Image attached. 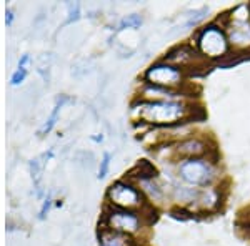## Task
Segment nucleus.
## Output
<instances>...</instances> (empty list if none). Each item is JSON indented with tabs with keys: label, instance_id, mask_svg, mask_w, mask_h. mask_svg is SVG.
Returning a JSON list of instances; mask_svg holds the SVG:
<instances>
[{
	"label": "nucleus",
	"instance_id": "2",
	"mask_svg": "<svg viewBox=\"0 0 250 246\" xmlns=\"http://www.w3.org/2000/svg\"><path fill=\"white\" fill-rule=\"evenodd\" d=\"M180 176L190 185H205L212 180L213 171L204 160H187L179 168Z\"/></svg>",
	"mask_w": 250,
	"mask_h": 246
},
{
	"label": "nucleus",
	"instance_id": "9",
	"mask_svg": "<svg viewBox=\"0 0 250 246\" xmlns=\"http://www.w3.org/2000/svg\"><path fill=\"white\" fill-rule=\"evenodd\" d=\"M29 62V57H23L22 58V63H20L19 65V70L15 72V75L12 76V83H14V85H17V83H20L23 80V76H25V63Z\"/></svg>",
	"mask_w": 250,
	"mask_h": 246
},
{
	"label": "nucleus",
	"instance_id": "5",
	"mask_svg": "<svg viewBox=\"0 0 250 246\" xmlns=\"http://www.w3.org/2000/svg\"><path fill=\"white\" fill-rule=\"evenodd\" d=\"M147 80L152 82L154 85H173L180 80V72L175 70L173 67L168 65H155L148 68L147 72Z\"/></svg>",
	"mask_w": 250,
	"mask_h": 246
},
{
	"label": "nucleus",
	"instance_id": "6",
	"mask_svg": "<svg viewBox=\"0 0 250 246\" xmlns=\"http://www.w3.org/2000/svg\"><path fill=\"white\" fill-rule=\"evenodd\" d=\"M108 227L115 231H124V233H134L139 229V218L134 213L127 211H114L110 215H107Z\"/></svg>",
	"mask_w": 250,
	"mask_h": 246
},
{
	"label": "nucleus",
	"instance_id": "8",
	"mask_svg": "<svg viewBox=\"0 0 250 246\" xmlns=\"http://www.w3.org/2000/svg\"><path fill=\"white\" fill-rule=\"evenodd\" d=\"M180 150L185 151V153H190V155H192V153H200V151H202L204 150V145L195 140V142L184 143L182 147H180Z\"/></svg>",
	"mask_w": 250,
	"mask_h": 246
},
{
	"label": "nucleus",
	"instance_id": "10",
	"mask_svg": "<svg viewBox=\"0 0 250 246\" xmlns=\"http://www.w3.org/2000/svg\"><path fill=\"white\" fill-rule=\"evenodd\" d=\"M102 246H122V238H120V236L104 238Z\"/></svg>",
	"mask_w": 250,
	"mask_h": 246
},
{
	"label": "nucleus",
	"instance_id": "3",
	"mask_svg": "<svg viewBox=\"0 0 250 246\" xmlns=\"http://www.w3.org/2000/svg\"><path fill=\"white\" fill-rule=\"evenodd\" d=\"M199 45L205 55L219 57L227 48V42H225V37L220 30H217L215 27H208L207 30H204L202 37L199 40Z\"/></svg>",
	"mask_w": 250,
	"mask_h": 246
},
{
	"label": "nucleus",
	"instance_id": "7",
	"mask_svg": "<svg viewBox=\"0 0 250 246\" xmlns=\"http://www.w3.org/2000/svg\"><path fill=\"white\" fill-rule=\"evenodd\" d=\"M230 37L235 43H249L250 42V27L247 22H237L235 27H232Z\"/></svg>",
	"mask_w": 250,
	"mask_h": 246
},
{
	"label": "nucleus",
	"instance_id": "11",
	"mask_svg": "<svg viewBox=\"0 0 250 246\" xmlns=\"http://www.w3.org/2000/svg\"><path fill=\"white\" fill-rule=\"evenodd\" d=\"M108 160H110V155H107L104 156V163H102V170H100V178H102V176H105V173H107V168H108Z\"/></svg>",
	"mask_w": 250,
	"mask_h": 246
},
{
	"label": "nucleus",
	"instance_id": "1",
	"mask_svg": "<svg viewBox=\"0 0 250 246\" xmlns=\"http://www.w3.org/2000/svg\"><path fill=\"white\" fill-rule=\"evenodd\" d=\"M142 116L147 122L164 123L177 120L182 114V107L177 103L162 102V103H142Z\"/></svg>",
	"mask_w": 250,
	"mask_h": 246
},
{
	"label": "nucleus",
	"instance_id": "4",
	"mask_svg": "<svg viewBox=\"0 0 250 246\" xmlns=\"http://www.w3.org/2000/svg\"><path fill=\"white\" fill-rule=\"evenodd\" d=\"M108 198L122 208H132L140 203V193L125 183H115L108 189Z\"/></svg>",
	"mask_w": 250,
	"mask_h": 246
}]
</instances>
